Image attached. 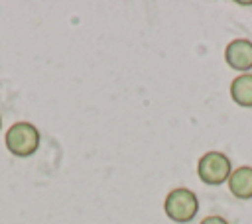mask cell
<instances>
[{
    "instance_id": "cell-1",
    "label": "cell",
    "mask_w": 252,
    "mask_h": 224,
    "mask_svg": "<svg viewBox=\"0 0 252 224\" xmlns=\"http://www.w3.org/2000/svg\"><path fill=\"white\" fill-rule=\"evenodd\" d=\"M163 210L173 222L185 224V222L195 218V214L199 210V200H197L193 191L179 187V189H173L171 193H167L165 202H163Z\"/></svg>"
},
{
    "instance_id": "cell-2",
    "label": "cell",
    "mask_w": 252,
    "mask_h": 224,
    "mask_svg": "<svg viewBox=\"0 0 252 224\" xmlns=\"http://www.w3.org/2000/svg\"><path fill=\"white\" fill-rule=\"evenodd\" d=\"M6 147L18 157H28L39 147V132L30 122H16L6 132Z\"/></svg>"
},
{
    "instance_id": "cell-3",
    "label": "cell",
    "mask_w": 252,
    "mask_h": 224,
    "mask_svg": "<svg viewBox=\"0 0 252 224\" xmlns=\"http://www.w3.org/2000/svg\"><path fill=\"white\" fill-rule=\"evenodd\" d=\"M197 173L203 183L220 185V183L228 181V177L232 173L230 159L220 151H207L197 163Z\"/></svg>"
},
{
    "instance_id": "cell-4",
    "label": "cell",
    "mask_w": 252,
    "mask_h": 224,
    "mask_svg": "<svg viewBox=\"0 0 252 224\" xmlns=\"http://www.w3.org/2000/svg\"><path fill=\"white\" fill-rule=\"evenodd\" d=\"M224 59L234 71H250L252 69V41L234 39L224 49Z\"/></svg>"
},
{
    "instance_id": "cell-5",
    "label": "cell",
    "mask_w": 252,
    "mask_h": 224,
    "mask_svg": "<svg viewBox=\"0 0 252 224\" xmlns=\"http://www.w3.org/2000/svg\"><path fill=\"white\" fill-rule=\"evenodd\" d=\"M228 189L236 198H252V167H236L228 177Z\"/></svg>"
},
{
    "instance_id": "cell-6",
    "label": "cell",
    "mask_w": 252,
    "mask_h": 224,
    "mask_svg": "<svg viewBox=\"0 0 252 224\" xmlns=\"http://www.w3.org/2000/svg\"><path fill=\"white\" fill-rule=\"evenodd\" d=\"M230 96L236 104L252 108V73H242L230 83Z\"/></svg>"
},
{
    "instance_id": "cell-7",
    "label": "cell",
    "mask_w": 252,
    "mask_h": 224,
    "mask_svg": "<svg viewBox=\"0 0 252 224\" xmlns=\"http://www.w3.org/2000/svg\"><path fill=\"white\" fill-rule=\"evenodd\" d=\"M201 224H228L222 216H217V214H213V216H207L205 220H201Z\"/></svg>"
},
{
    "instance_id": "cell-8",
    "label": "cell",
    "mask_w": 252,
    "mask_h": 224,
    "mask_svg": "<svg viewBox=\"0 0 252 224\" xmlns=\"http://www.w3.org/2000/svg\"><path fill=\"white\" fill-rule=\"evenodd\" d=\"M0 126H2V120H0Z\"/></svg>"
}]
</instances>
